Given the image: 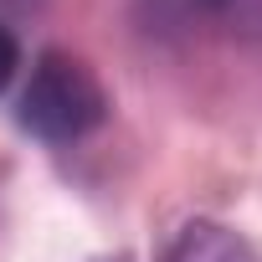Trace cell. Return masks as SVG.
I'll return each instance as SVG.
<instances>
[{"label": "cell", "instance_id": "obj_1", "mask_svg": "<svg viewBox=\"0 0 262 262\" xmlns=\"http://www.w3.org/2000/svg\"><path fill=\"white\" fill-rule=\"evenodd\" d=\"M108 118V93L98 72L72 52H41L21 93V123L47 144H72Z\"/></svg>", "mask_w": 262, "mask_h": 262}, {"label": "cell", "instance_id": "obj_2", "mask_svg": "<svg viewBox=\"0 0 262 262\" xmlns=\"http://www.w3.org/2000/svg\"><path fill=\"white\" fill-rule=\"evenodd\" d=\"M165 262H262V257L247 236H236L221 221H185L165 247Z\"/></svg>", "mask_w": 262, "mask_h": 262}, {"label": "cell", "instance_id": "obj_3", "mask_svg": "<svg viewBox=\"0 0 262 262\" xmlns=\"http://www.w3.org/2000/svg\"><path fill=\"white\" fill-rule=\"evenodd\" d=\"M206 16H216L231 36L242 41H262V0H195Z\"/></svg>", "mask_w": 262, "mask_h": 262}, {"label": "cell", "instance_id": "obj_4", "mask_svg": "<svg viewBox=\"0 0 262 262\" xmlns=\"http://www.w3.org/2000/svg\"><path fill=\"white\" fill-rule=\"evenodd\" d=\"M16 67H21V47H16V36L6 26H0V88L16 77Z\"/></svg>", "mask_w": 262, "mask_h": 262}]
</instances>
